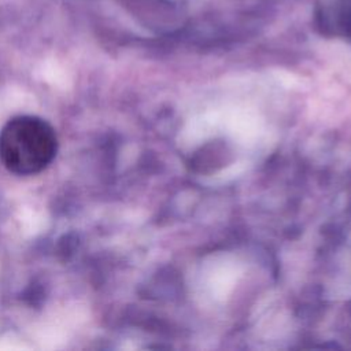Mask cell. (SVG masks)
Returning <instances> with one entry per match:
<instances>
[{
	"label": "cell",
	"instance_id": "obj_1",
	"mask_svg": "<svg viewBox=\"0 0 351 351\" xmlns=\"http://www.w3.org/2000/svg\"><path fill=\"white\" fill-rule=\"evenodd\" d=\"M58 137L53 128L43 118L18 115L0 130V160L16 176H33L53 160Z\"/></svg>",
	"mask_w": 351,
	"mask_h": 351
}]
</instances>
